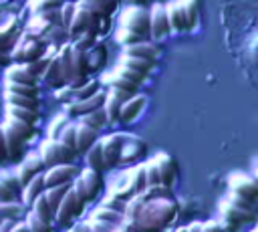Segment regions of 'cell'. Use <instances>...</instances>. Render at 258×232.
Listing matches in <instances>:
<instances>
[{"label":"cell","mask_w":258,"mask_h":232,"mask_svg":"<svg viewBox=\"0 0 258 232\" xmlns=\"http://www.w3.org/2000/svg\"><path fill=\"white\" fill-rule=\"evenodd\" d=\"M127 2H129L131 6H143V4L147 2V0H127Z\"/></svg>","instance_id":"cell-55"},{"label":"cell","mask_w":258,"mask_h":232,"mask_svg":"<svg viewBox=\"0 0 258 232\" xmlns=\"http://www.w3.org/2000/svg\"><path fill=\"white\" fill-rule=\"evenodd\" d=\"M99 24H101V18L87 6L85 0H81V2H77V14H75V18H73V22H71V26L67 30V36L71 40H75V38H79L83 34L97 36L101 32Z\"/></svg>","instance_id":"cell-5"},{"label":"cell","mask_w":258,"mask_h":232,"mask_svg":"<svg viewBox=\"0 0 258 232\" xmlns=\"http://www.w3.org/2000/svg\"><path fill=\"white\" fill-rule=\"evenodd\" d=\"M101 208H107V210H113V212H117V214H123L125 216V208H127V202L125 200H121V198H117V196H107L101 204H99Z\"/></svg>","instance_id":"cell-43"},{"label":"cell","mask_w":258,"mask_h":232,"mask_svg":"<svg viewBox=\"0 0 258 232\" xmlns=\"http://www.w3.org/2000/svg\"><path fill=\"white\" fill-rule=\"evenodd\" d=\"M123 54L125 56H135V59H147V61H157V46L149 40L145 42H137V44H129V46H123Z\"/></svg>","instance_id":"cell-23"},{"label":"cell","mask_w":258,"mask_h":232,"mask_svg":"<svg viewBox=\"0 0 258 232\" xmlns=\"http://www.w3.org/2000/svg\"><path fill=\"white\" fill-rule=\"evenodd\" d=\"M169 34H171V30H169V22H167L165 4L157 2L149 10V36L153 40H161V38H165Z\"/></svg>","instance_id":"cell-14"},{"label":"cell","mask_w":258,"mask_h":232,"mask_svg":"<svg viewBox=\"0 0 258 232\" xmlns=\"http://www.w3.org/2000/svg\"><path fill=\"white\" fill-rule=\"evenodd\" d=\"M143 200V198H141ZM177 216V206L169 198H157V200H143L141 210L137 216L129 222L137 232H159L167 228Z\"/></svg>","instance_id":"cell-1"},{"label":"cell","mask_w":258,"mask_h":232,"mask_svg":"<svg viewBox=\"0 0 258 232\" xmlns=\"http://www.w3.org/2000/svg\"><path fill=\"white\" fill-rule=\"evenodd\" d=\"M121 105H123V101H121V99H117L115 95H111V93L107 91V99H105L103 111H105V115H107V121H109V125H115V123H119Z\"/></svg>","instance_id":"cell-32"},{"label":"cell","mask_w":258,"mask_h":232,"mask_svg":"<svg viewBox=\"0 0 258 232\" xmlns=\"http://www.w3.org/2000/svg\"><path fill=\"white\" fill-rule=\"evenodd\" d=\"M89 220H97V222H105V224H109V226H115V228H121L123 226V220H125V216L123 214H117V212H113V210H107V208H97L93 214H91V218Z\"/></svg>","instance_id":"cell-30"},{"label":"cell","mask_w":258,"mask_h":232,"mask_svg":"<svg viewBox=\"0 0 258 232\" xmlns=\"http://www.w3.org/2000/svg\"><path fill=\"white\" fill-rule=\"evenodd\" d=\"M75 137H77V155H85L89 151V147H93L99 141V131H95V129H91L87 125L77 123Z\"/></svg>","instance_id":"cell-22"},{"label":"cell","mask_w":258,"mask_h":232,"mask_svg":"<svg viewBox=\"0 0 258 232\" xmlns=\"http://www.w3.org/2000/svg\"><path fill=\"white\" fill-rule=\"evenodd\" d=\"M87 224H89L91 232H115V230H117L115 226H109V224L97 222V220H87Z\"/></svg>","instance_id":"cell-48"},{"label":"cell","mask_w":258,"mask_h":232,"mask_svg":"<svg viewBox=\"0 0 258 232\" xmlns=\"http://www.w3.org/2000/svg\"><path fill=\"white\" fill-rule=\"evenodd\" d=\"M83 210H85V204L75 196L73 190H69V194L64 196V200H62V204H60V208H58L56 214H54V222H56L58 226H69V228H71L75 222H79Z\"/></svg>","instance_id":"cell-8"},{"label":"cell","mask_w":258,"mask_h":232,"mask_svg":"<svg viewBox=\"0 0 258 232\" xmlns=\"http://www.w3.org/2000/svg\"><path fill=\"white\" fill-rule=\"evenodd\" d=\"M44 171H46V167H44L40 155H38V153H28V155H24V157L18 161V165H16V169H14V176H16V180H18L20 188H24L30 180H34L36 176H40V173H44Z\"/></svg>","instance_id":"cell-10"},{"label":"cell","mask_w":258,"mask_h":232,"mask_svg":"<svg viewBox=\"0 0 258 232\" xmlns=\"http://www.w3.org/2000/svg\"><path fill=\"white\" fill-rule=\"evenodd\" d=\"M75 131H77V121H71V123L67 125V129L60 133L58 141L77 153V137H75Z\"/></svg>","instance_id":"cell-42"},{"label":"cell","mask_w":258,"mask_h":232,"mask_svg":"<svg viewBox=\"0 0 258 232\" xmlns=\"http://www.w3.org/2000/svg\"><path fill=\"white\" fill-rule=\"evenodd\" d=\"M4 101H6V105L24 107V109H30V111H38V107H40V97H24V95L4 93Z\"/></svg>","instance_id":"cell-31"},{"label":"cell","mask_w":258,"mask_h":232,"mask_svg":"<svg viewBox=\"0 0 258 232\" xmlns=\"http://www.w3.org/2000/svg\"><path fill=\"white\" fill-rule=\"evenodd\" d=\"M64 0H30V8L34 14H44L50 10H58Z\"/></svg>","instance_id":"cell-40"},{"label":"cell","mask_w":258,"mask_h":232,"mask_svg":"<svg viewBox=\"0 0 258 232\" xmlns=\"http://www.w3.org/2000/svg\"><path fill=\"white\" fill-rule=\"evenodd\" d=\"M2 129H4V137H6L8 161H20L24 157V145L34 133V125L6 117V121H2Z\"/></svg>","instance_id":"cell-3"},{"label":"cell","mask_w":258,"mask_h":232,"mask_svg":"<svg viewBox=\"0 0 258 232\" xmlns=\"http://www.w3.org/2000/svg\"><path fill=\"white\" fill-rule=\"evenodd\" d=\"M145 178H147V188H157L161 186V180H159V171H157V165L153 159L145 161Z\"/></svg>","instance_id":"cell-45"},{"label":"cell","mask_w":258,"mask_h":232,"mask_svg":"<svg viewBox=\"0 0 258 232\" xmlns=\"http://www.w3.org/2000/svg\"><path fill=\"white\" fill-rule=\"evenodd\" d=\"M6 117L24 121V123H28V125H34L36 119H38V111H30V109H24V107H12V105H6Z\"/></svg>","instance_id":"cell-37"},{"label":"cell","mask_w":258,"mask_h":232,"mask_svg":"<svg viewBox=\"0 0 258 232\" xmlns=\"http://www.w3.org/2000/svg\"><path fill=\"white\" fill-rule=\"evenodd\" d=\"M202 232H222V228H220V224L218 222H206V224H202Z\"/></svg>","instance_id":"cell-51"},{"label":"cell","mask_w":258,"mask_h":232,"mask_svg":"<svg viewBox=\"0 0 258 232\" xmlns=\"http://www.w3.org/2000/svg\"><path fill=\"white\" fill-rule=\"evenodd\" d=\"M22 194V188L14 171H0V202H16Z\"/></svg>","instance_id":"cell-21"},{"label":"cell","mask_w":258,"mask_h":232,"mask_svg":"<svg viewBox=\"0 0 258 232\" xmlns=\"http://www.w3.org/2000/svg\"><path fill=\"white\" fill-rule=\"evenodd\" d=\"M252 232H258V226H256V228H254V230H252Z\"/></svg>","instance_id":"cell-59"},{"label":"cell","mask_w":258,"mask_h":232,"mask_svg":"<svg viewBox=\"0 0 258 232\" xmlns=\"http://www.w3.org/2000/svg\"><path fill=\"white\" fill-rule=\"evenodd\" d=\"M175 232H187V226H181V228H177Z\"/></svg>","instance_id":"cell-57"},{"label":"cell","mask_w":258,"mask_h":232,"mask_svg":"<svg viewBox=\"0 0 258 232\" xmlns=\"http://www.w3.org/2000/svg\"><path fill=\"white\" fill-rule=\"evenodd\" d=\"M145 107H147V97H145V95H141V93L133 95L131 99H127V101L121 105L119 123H123V125L133 123V121L143 113V109H145Z\"/></svg>","instance_id":"cell-17"},{"label":"cell","mask_w":258,"mask_h":232,"mask_svg":"<svg viewBox=\"0 0 258 232\" xmlns=\"http://www.w3.org/2000/svg\"><path fill=\"white\" fill-rule=\"evenodd\" d=\"M8 59H10L8 54H4V52H0V67H2L4 63H8Z\"/></svg>","instance_id":"cell-56"},{"label":"cell","mask_w":258,"mask_h":232,"mask_svg":"<svg viewBox=\"0 0 258 232\" xmlns=\"http://www.w3.org/2000/svg\"><path fill=\"white\" fill-rule=\"evenodd\" d=\"M48 50V42L30 34V32H20V36L16 38L12 50H10V61L14 65H32L36 61H40Z\"/></svg>","instance_id":"cell-4"},{"label":"cell","mask_w":258,"mask_h":232,"mask_svg":"<svg viewBox=\"0 0 258 232\" xmlns=\"http://www.w3.org/2000/svg\"><path fill=\"white\" fill-rule=\"evenodd\" d=\"M101 188H103V178L99 171H93L89 167L81 169L79 176L75 178V182L71 184V190L75 192V196L87 206L91 202L97 200V196L101 194Z\"/></svg>","instance_id":"cell-6"},{"label":"cell","mask_w":258,"mask_h":232,"mask_svg":"<svg viewBox=\"0 0 258 232\" xmlns=\"http://www.w3.org/2000/svg\"><path fill=\"white\" fill-rule=\"evenodd\" d=\"M6 91L4 93H12V95H24V97H40L38 95V87H24V85H12V83H4Z\"/></svg>","instance_id":"cell-44"},{"label":"cell","mask_w":258,"mask_h":232,"mask_svg":"<svg viewBox=\"0 0 258 232\" xmlns=\"http://www.w3.org/2000/svg\"><path fill=\"white\" fill-rule=\"evenodd\" d=\"M228 186H230V192L248 200L250 204L258 202V182L242 171H236L228 178Z\"/></svg>","instance_id":"cell-11"},{"label":"cell","mask_w":258,"mask_h":232,"mask_svg":"<svg viewBox=\"0 0 258 232\" xmlns=\"http://www.w3.org/2000/svg\"><path fill=\"white\" fill-rule=\"evenodd\" d=\"M67 232H91V228L87 222H75Z\"/></svg>","instance_id":"cell-50"},{"label":"cell","mask_w":258,"mask_h":232,"mask_svg":"<svg viewBox=\"0 0 258 232\" xmlns=\"http://www.w3.org/2000/svg\"><path fill=\"white\" fill-rule=\"evenodd\" d=\"M155 165H157V171H159V180H161V186L165 190H171L175 180H177V165L173 161V157L165 151H159L155 157H153Z\"/></svg>","instance_id":"cell-16"},{"label":"cell","mask_w":258,"mask_h":232,"mask_svg":"<svg viewBox=\"0 0 258 232\" xmlns=\"http://www.w3.org/2000/svg\"><path fill=\"white\" fill-rule=\"evenodd\" d=\"M77 123H81V125H87V127H91V129H95V131H101V129H105V127L109 125V121H107V115H105V111H103V109H99V111H93V113H89V115L81 117Z\"/></svg>","instance_id":"cell-35"},{"label":"cell","mask_w":258,"mask_h":232,"mask_svg":"<svg viewBox=\"0 0 258 232\" xmlns=\"http://www.w3.org/2000/svg\"><path fill=\"white\" fill-rule=\"evenodd\" d=\"M64 2H67V0H64Z\"/></svg>","instance_id":"cell-60"},{"label":"cell","mask_w":258,"mask_h":232,"mask_svg":"<svg viewBox=\"0 0 258 232\" xmlns=\"http://www.w3.org/2000/svg\"><path fill=\"white\" fill-rule=\"evenodd\" d=\"M8 161V153H6V137H4V129L0 123V163Z\"/></svg>","instance_id":"cell-49"},{"label":"cell","mask_w":258,"mask_h":232,"mask_svg":"<svg viewBox=\"0 0 258 232\" xmlns=\"http://www.w3.org/2000/svg\"><path fill=\"white\" fill-rule=\"evenodd\" d=\"M165 12H167V22H169L171 34H185V32H189L187 18H185L181 6L175 0H171V2L165 4Z\"/></svg>","instance_id":"cell-19"},{"label":"cell","mask_w":258,"mask_h":232,"mask_svg":"<svg viewBox=\"0 0 258 232\" xmlns=\"http://www.w3.org/2000/svg\"><path fill=\"white\" fill-rule=\"evenodd\" d=\"M69 190H71V186H58V188H46L44 190V198H46V202H48V206H50V210L54 214L60 208V204H62L64 196L69 194Z\"/></svg>","instance_id":"cell-34"},{"label":"cell","mask_w":258,"mask_h":232,"mask_svg":"<svg viewBox=\"0 0 258 232\" xmlns=\"http://www.w3.org/2000/svg\"><path fill=\"white\" fill-rule=\"evenodd\" d=\"M44 190H46V186H44V173H40V176H36L34 180H30L24 188H22V204L24 206H32V202L40 196V194H44Z\"/></svg>","instance_id":"cell-24"},{"label":"cell","mask_w":258,"mask_h":232,"mask_svg":"<svg viewBox=\"0 0 258 232\" xmlns=\"http://www.w3.org/2000/svg\"><path fill=\"white\" fill-rule=\"evenodd\" d=\"M97 91H101V81L99 79H89L81 87H71V103L85 101V99L93 97Z\"/></svg>","instance_id":"cell-26"},{"label":"cell","mask_w":258,"mask_h":232,"mask_svg":"<svg viewBox=\"0 0 258 232\" xmlns=\"http://www.w3.org/2000/svg\"><path fill=\"white\" fill-rule=\"evenodd\" d=\"M79 167L75 163H64L56 167H48L44 171V186L46 188H58V186H71L75 178L79 176Z\"/></svg>","instance_id":"cell-13"},{"label":"cell","mask_w":258,"mask_h":232,"mask_svg":"<svg viewBox=\"0 0 258 232\" xmlns=\"http://www.w3.org/2000/svg\"><path fill=\"white\" fill-rule=\"evenodd\" d=\"M115 73H117V75H121L123 79L131 81V83H135L137 87H141V85H143V81L147 79V77H143V75H139V73H135V71H131V69H127V67H123V65H119V67L115 69Z\"/></svg>","instance_id":"cell-46"},{"label":"cell","mask_w":258,"mask_h":232,"mask_svg":"<svg viewBox=\"0 0 258 232\" xmlns=\"http://www.w3.org/2000/svg\"><path fill=\"white\" fill-rule=\"evenodd\" d=\"M220 214H222V218H224L230 226H234V224H244V222H248V220H254V210H242V208L230 204L226 198L220 202Z\"/></svg>","instance_id":"cell-20"},{"label":"cell","mask_w":258,"mask_h":232,"mask_svg":"<svg viewBox=\"0 0 258 232\" xmlns=\"http://www.w3.org/2000/svg\"><path fill=\"white\" fill-rule=\"evenodd\" d=\"M38 67L36 63L32 65H10L6 69V77L4 83H12V85H24V87H38Z\"/></svg>","instance_id":"cell-9"},{"label":"cell","mask_w":258,"mask_h":232,"mask_svg":"<svg viewBox=\"0 0 258 232\" xmlns=\"http://www.w3.org/2000/svg\"><path fill=\"white\" fill-rule=\"evenodd\" d=\"M40 77H42V81H44L48 87H52L54 91L67 85V83H64V77H62V71H60V63H58V48L52 46V52H50L46 65L42 67Z\"/></svg>","instance_id":"cell-15"},{"label":"cell","mask_w":258,"mask_h":232,"mask_svg":"<svg viewBox=\"0 0 258 232\" xmlns=\"http://www.w3.org/2000/svg\"><path fill=\"white\" fill-rule=\"evenodd\" d=\"M147 153V145L145 141H141L135 135H127L123 133V149H121V163H131L141 159Z\"/></svg>","instance_id":"cell-18"},{"label":"cell","mask_w":258,"mask_h":232,"mask_svg":"<svg viewBox=\"0 0 258 232\" xmlns=\"http://www.w3.org/2000/svg\"><path fill=\"white\" fill-rule=\"evenodd\" d=\"M149 38V10L143 6H127L119 16L117 40L123 46L145 42Z\"/></svg>","instance_id":"cell-2"},{"label":"cell","mask_w":258,"mask_h":232,"mask_svg":"<svg viewBox=\"0 0 258 232\" xmlns=\"http://www.w3.org/2000/svg\"><path fill=\"white\" fill-rule=\"evenodd\" d=\"M85 163H87L89 169L99 171V173H103V171L107 169L105 159H103V151H101V143H99V141H97L93 147H89V151L85 153Z\"/></svg>","instance_id":"cell-29"},{"label":"cell","mask_w":258,"mask_h":232,"mask_svg":"<svg viewBox=\"0 0 258 232\" xmlns=\"http://www.w3.org/2000/svg\"><path fill=\"white\" fill-rule=\"evenodd\" d=\"M38 155L44 163V167H56V165H64V163H75V151L69 149L67 145H62L60 141H54V139H44L40 143V149H38Z\"/></svg>","instance_id":"cell-7"},{"label":"cell","mask_w":258,"mask_h":232,"mask_svg":"<svg viewBox=\"0 0 258 232\" xmlns=\"http://www.w3.org/2000/svg\"><path fill=\"white\" fill-rule=\"evenodd\" d=\"M226 200H228L230 204H234V206L242 208V210H254V206H252L248 200H244V198H240V196H236V194H232V192H228Z\"/></svg>","instance_id":"cell-47"},{"label":"cell","mask_w":258,"mask_h":232,"mask_svg":"<svg viewBox=\"0 0 258 232\" xmlns=\"http://www.w3.org/2000/svg\"><path fill=\"white\" fill-rule=\"evenodd\" d=\"M175 2L181 6V10H183V14H185V18H187L189 30H194V28L198 26V20H200V6H198V0H175Z\"/></svg>","instance_id":"cell-36"},{"label":"cell","mask_w":258,"mask_h":232,"mask_svg":"<svg viewBox=\"0 0 258 232\" xmlns=\"http://www.w3.org/2000/svg\"><path fill=\"white\" fill-rule=\"evenodd\" d=\"M24 224H26L28 232H54V228H52L50 222H44V220L36 218L32 212H26V216H24Z\"/></svg>","instance_id":"cell-39"},{"label":"cell","mask_w":258,"mask_h":232,"mask_svg":"<svg viewBox=\"0 0 258 232\" xmlns=\"http://www.w3.org/2000/svg\"><path fill=\"white\" fill-rule=\"evenodd\" d=\"M103 159L107 169H113L121 163V149H123V133H109L105 137H99Z\"/></svg>","instance_id":"cell-12"},{"label":"cell","mask_w":258,"mask_h":232,"mask_svg":"<svg viewBox=\"0 0 258 232\" xmlns=\"http://www.w3.org/2000/svg\"><path fill=\"white\" fill-rule=\"evenodd\" d=\"M12 226H14L12 220H4V222H0V232H10Z\"/></svg>","instance_id":"cell-53"},{"label":"cell","mask_w":258,"mask_h":232,"mask_svg":"<svg viewBox=\"0 0 258 232\" xmlns=\"http://www.w3.org/2000/svg\"><path fill=\"white\" fill-rule=\"evenodd\" d=\"M254 180L258 182V167H256V173H254Z\"/></svg>","instance_id":"cell-58"},{"label":"cell","mask_w":258,"mask_h":232,"mask_svg":"<svg viewBox=\"0 0 258 232\" xmlns=\"http://www.w3.org/2000/svg\"><path fill=\"white\" fill-rule=\"evenodd\" d=\"M26 206L22 202H0V222L12 220V222H22L26 216Z\"/></svg>","instance_id":"cell-25"},{"label":"cell","mask_w":258,"mask_h":232,"mask_svg":"<svg viewBox=\"0 0 258 232\" xmlns=\"http://www.w3.org/2000/svg\"><path fill=\"white\" fill-rule=\"evenodd\" d=\"M127 178H129V188L133 196H139L147 190V178H145V165H135L131 169H127Z\"/></svg>","instance_id":"cell-27"},{"label":"cell","mask_w":258,"mask_h":232,"mask_svg":"<svg viewBox=\"0 0 258 232\" xmlns=\"http://www.w3.org/2000/svg\"><path fill=\"white\" fill-rule=\"evenodd\" d=\"M71 121H73V119H69L64 113H58L56 117H52V121H50V125H48V139L58 141L60 133L67 129V125H69Z\"/></svg>","instance_id":"cell-38"},{"label":"cell","mask_w":258,"mask_h":232,"mask_svg":"<svg viewBox=\"0 0 258 232\" xmlns=\"http://www.w3.org/2000/svg\"><path fill=\"white\" fill-rule=\"evenodd\" d=\"M10 232H28V228H26V224L22 220V222H14V226L10 228Z\"/></svg>","instance_id":"cell-52"},{"label":"cell","mask_w":258,"mask_h":232,"mask_svg":"<svg viewBox=\"0 0 258 232\" xmlns=\"http://www.w3.org/2000/svg\"><path fill=\"white\" fill-rule=\"evenodd\" d=\"M30 212L36 216V218H40V220H44V222H54V212L50 210V206H48V202H46V198H44V194H40L34 202H32V206H30Z\"/></svg>","instance_id":"cell-33"},{"label":"cell","mask_w":258,"mask_h":232,"mask_svg":"<svg viewBox=\"0 0 258 232\" xmlns=\"http://www.w3.org/2000/svg\"><path fill=\"white\" fill-rule=\"evenodd\" d=\"M75 14H77V2H73V0L62 2V6H60V24H62L64 32L69 30V26H71Z\"/></svg>","instance_id":"cell-41"},{"label":"cell","mask_w":258,"mask_h":232,"mask_svg":"<svg viewBox=\"0 0 258 232\" xmlns=\"http://www.w3.org/2000/svg\"><path fill=\"white\" fill-rule=\"evenodd\" d=\"M187 232H202V222H191L187 226Z\"/></svg>","instance_id":"cell-54"},{"label":"cell","mask_w":258,"mask_h":232,"mask_svg":"<svg viewBox=\"0 0 258 232\" xmlns=\"http://www.w3.org/2000/svg\"><path fill=\"white\" fill-rule=\"evenodd\" d=\"M121 65L127 67V69H131V71H135V73H139V75H143V77H147V75L153 71L155 61L135 59V56H125V54H121Z\"/></svg>","instance_id":"cell-28"}]
</instances>
